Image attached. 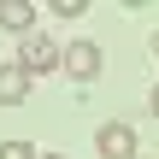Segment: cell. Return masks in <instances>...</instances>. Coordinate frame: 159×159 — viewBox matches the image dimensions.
<instances>
[{
	"mask_svg": "<svg viewBox=\"0 0 159 159\" xmlns=\"http://www.w3.org/2000/svg\"><path fill=\"white\" fill-rule=\"evenodd\" d=\"M0 30H12L18 41L35 35V0H0Z\"/></svg>",
	"mask_w": 159,
	"mask_h": 159,
	"instance_id": "277c9868",
	"label": "cell"
},
{
	"mask_svg": "<svg viewBox=\"0 0 159 159\" xmlns=\"http://www.w3.org/2000/svg\"><path fill=\"white\" fill-rule=\"evenodd\" d=\"M53 18H83V0H53Z\"/></svg>",
	"mask_w": 159,
	"mask_h": 159,
	"instance_id": "52a82bcc",
	"label": "cell"
},
{
	"mask_svg": "<svg viewBox=\"0 0 159 159\" xmlns=\"http://www.w3.org/2000/svg\"><path fill=\"white\" fill-rule=\"evenodd\" d=\"M100 65H106V59H100L94 41H71V47H65V77H71V83H94Z\"/></svg>",
	"mask_w": 159,
	"mask_h": 159,
	"instance_id": "3957f363",
	"label": "cell"
},
{
	"mask_svg": "<svg viewBox=\"0 0 159 159\" xmlns=\"http://www.w3.org/2000/svg\"><path fill=\"white\" fill-rule=\"evenodd\" d=\"M18 65H24L30 77H47V71H59V65H65V53H59V41H53V35H41V30H35V35H24V41H18Z\"/></svg>",
	"mask_w": 159,
	"mask_h": 159,
	"instance_id": "6da1fadb",
	"label": "cell"
},
{
	"mask_svg": "<svg viewBox=\"0 0 159 159\" xmlns=\"http://www.w3.org/2000/svg\"><path fill=\"white\" fill-rule=\"evenodd\" d=\"M148 106H153V118H159V83H153V94H148Z\"/></svg>",
	"mask_w": 159,
	"mask_h": 159,
	"instance_id": "ba28073f",
	"label": "cell"
},
{
	"mask_svg": "<svg viewBox=\"0 0 159 159\" xmlns=\"http://www.w3.org/2000/svg\"><path fill=\"white\" fill-rule=\"evenodd\" d=\"M94 153L100 159H142V142H136V130L124 118H112V124L94 130Z\"/></svg>",
	"mask_w": 159,
	"mask_h": 159,
	"instance_id": "7a4b0ae2",
	"label": "cell"
},
{
	"mask_svg": "<svg viewBox=\"0 0 159 159\" xmlns=\"http://www.w3.org/2000/svg\"><path fill=\"white\" fill-rule=\"evenodd\" d=\"M30 100V71L24 65H0V106H24Z\"/></svg>",
	"mask_w": 159,
	"mask_h": 159,
	"instance_id": "5b68a950",
	"label": "cell"
},
{
	"mask_svg": "<svg viewBox=\"0 0 159 159\" xmlns=\"http://www.w3.org/2000/svg\"><path fill=\"white\" fill-rule=\"evenodd\" d=\"M41 159H65V153H41Z\"/></svg>",
	"mask_w": 159,
	"mask_h": 159,
	"instance_id": "30bf717a",
	"label": "cell"
},
{
	"mask_svg": "<svg viewBox=\"0 0 159 159\" xmlns=\"http://www.w3.org/2000/svg\"><path fill=\"white\" fill-rule=\"evenodd\" d=\"M0 159H41L30 142H0Z\"/></svg>",
	"mask_w": 159,
	"mask_h": 159,
	"instance_id": "8992f818",
	"label": "cell"
},
{
	"mask_svg": "<svg viewBox=\"0 0 159 159\" xmlns=\"http://www.w3.org/2000/svg\"><path fill=\"white\" fill-rule=\"evenodd\" d=\"M153 59H159V30H153Z\"/></svg>",
	"mask_w": 159,
	"mask_h": 159,
	"instance_id": "9c48e42d",
	"label": "cell"
}]
</instances>
